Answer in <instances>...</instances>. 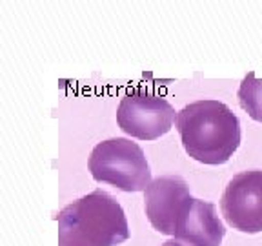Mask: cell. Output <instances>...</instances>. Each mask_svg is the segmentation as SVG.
<instances>
[{
	"mask_svg": "<svg viewBox=\"0 0 262 246\" xmlns=\"http://www.w3.org/2000/svg\"><path fill=\"white\" fill-rule=\"evenodd\" d=\"M162 246H186L184 242H180V241H177V239H171V241H166Z\"/></svg>",
	"mask_w": 262,
	"mask_h": 246,
	"instance_id": "9c48e42d",
	"label": "cell"
},
{
	"mask_svg": "<svg viewBox=\"0 0 262 246\" xmlns=\"http://www.w3.org/2000/svg\"><path fill=\"white\" fill-rule=\"evenodd\" d=\"M88 168L97 182L110 184L120 192H146L153 182L144 150L124 137L98 142L91 150Z\"/></svg>",
	"mask_w": 262,
	"mask_h": 246,
	"instance_id": "3957f363",
	"label": "cell"
},
{
	"mask_svg": "<svg viewBox=\"0 0 262 246\" xmlns=\"http://www.w3.org/2000/svg\"><path fill=\"white\" fill-rule=\"evenodd\" d=\"M191 201L188 182L179 175L159 177L144 192L146 217L162 235H175L177 224Z\"/></svg>",
	"mask_w": 262,
	"mask_h": 246,
	"instance_id": "8992f818",
	"label": "cell"
},
{
	"mask_svg": "<svg viewBox=\"0 0 262 246\" xmlns=\"http://www.w3.org/2000/svg\"><path fill=\"white\" fill-rule=\"evenodd\" d=\"M226 228L213 202L193 199L177 224L175 239L186 246H221Z\"/></svg>",
	"mask_w": 262,
	"mask_h": 246,
	"instance_id": "52a82bcc",
	"label": "cell"
},
{
	"mask_svg": "<svg viewBox=\"0 0 262 246\" xmlns=\"http://www.w3.org/2000/svg\"><path fill=\"white\" fill-rule=\"evenodd\" d=\"M58 246H119L129 239L126 213L104 190L80 197L57 215Z\"/></svg>",
	"mask_w": 262,
	"mask_h": 246,
	"instance_id": "7a4b0ae2",
	"label": "cell"
},
{
	"mask_svg": "<svg viewBox=\"0 0 262 246\" xmlns=\"http://www.w3.org/2000/svg\"><path fill=\"white\" fill-rule=\"evenodd\" d=\"M175 126L186 153L202 164L228 162L241 146V120L221 100L188 104L179 111Z\"/></svg>",
	"mask_w": 262,
	"mask_h": 246,
	"instance_id": "6da1fadb",
	"label": "cell"
},
{
	"mask_svg": "<svg viewBox=\"0 0 262 246\" xmlns=\"http://www.w3.org/2000/svg\"><path fill=\"white\" fill-rule=\"evenodd\" d=\"M221 212L231 228L244 234L262 232V170H246L229 179Z\"/></svg>",
	"mask_w": 262,
	"mask_h": 246,
	"instance_id": "5b68a950",
	"label": "cell"
},
{
	"mask_svg": "<svg viewBox=\"0 0 262 246\" xmlns=\"http://www.w3.org/2000/svg\"><path fill=\"white\" fill-rule=\"evenodd\" d=\"M237 97L242 110L253 120L262 122V78H257V75L250 71L242 78Z\"/></svg>",
	"mask_w": 262,
	"mask_h": 246,
	"instance_id": "ba28073f",
	"label": "cell"
},
{
	"mask_svg": "<svg viewBox=\"0 0 262 246\" xmlns=\"http://www.w3.org/2000/svg\"><path fill=\"white\" fill-rule=\"evenodd\" d=\"M177 115L175 108L164 97L139 88L120 98L117 122L120 130L135 139L155 140L171 130Z\"/></svg>",
	"mask_w": 262,
	"mask_h": 246,
	"instance_id": "277c9868",
	"label": "cell"
}]
</instances>
